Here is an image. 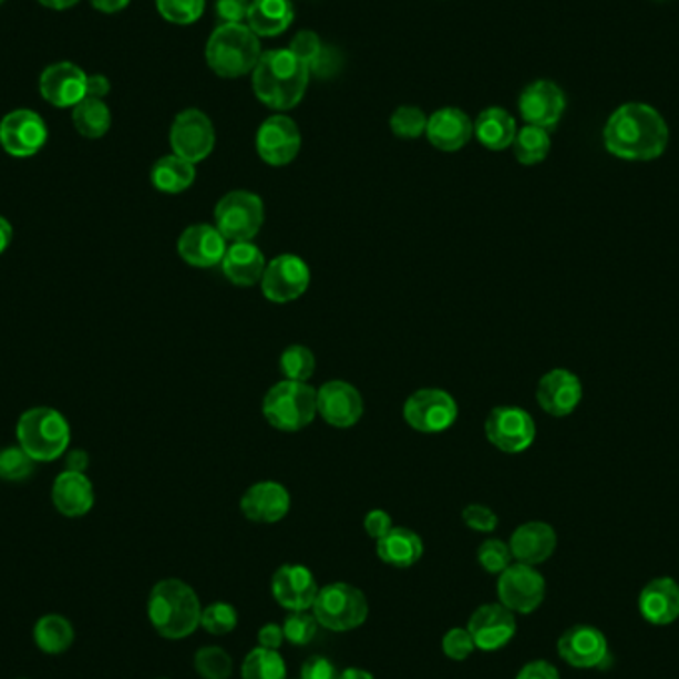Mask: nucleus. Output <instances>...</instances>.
I'll return each mask as SVG.
<instances>
[{
	"label": "nucleus",
	"instance_id": "obj_50",
	"mask_svg": "<svg viewBox=\"0 0 679 679\" xmlns=\"http://www.w3.org/2000/svg\"><path fill=\"white\" fill-rule=\"evenodd\" d=\"M253 0H217L215 10L223 24H245Z\"/></svg>",
	"mask_w": 679,
	"mask_h": 679
},
{
	"label": "nucleus",
	"instance_id": "obj_41",
	"mask_svg": "<svg viewBox=\"0 0 679 679\" xmlns=\"http://www.w3.org/2000/svg\"><path fill=\"white\" fill-rule=\"evenodd\" d=\"M163 19L172 24L187 27L202 19L205 12V0H155Z\"/></svg>",
	"mask_w": 679,
	"mask_h": 679
},
{
	"label": "nucleus",
	"instance_id": "obj_33",
	"mask_svg": "<svg viewBox=\"0 0 679 679\" xmlns=\"http://www.w3.org/2000/svg\"><path fill=\"white\" fill-rule=\"evenodd\" d=\"M197 169L195 163L183 160L179 155H165L152 167V185L157 192L167 195L187 192L195 183Z\"/></svg>",
	"mask_w": 679,
	"mask_h": 679
},
{
	"label": "nucleus",
	"instance_id": "obj_25",
	"mask_svg": "<svg viewBox=\"0 0 679 679\" xmlns=\"http://www.w3.org/2000/svg\"><path fill=\"white\" fill-rule=\"evenodd\" d=\"M425 135L435 150L453 154L470 144L473 122L460 107H441L428 117Z\"/></svg>",
	"mask_w": 679,
	"mask_h": 679
},
{
	"label": "nucleus",
	"instance_id": "obj_60",
	"mask_svg": "<svg viewBox=\"0 0 679 679\" xmlns=\"http://www.w3.org/2000/svg\"><path fill=\"white\" fill-rule=\"evenodd\" d=\"M40 4H44L47 9L64 10L78 4V0H39Z\"/></svg>",
	"mask_w": 679,
	"mask_h": 679
},
{
	"label": "nucleus",
	"instance_id": "obj_24",
	"mask_svg": "<svg viewBox=\"0 0 679 679\" xmlns=\"http://www.w3.org/2000/svg\"><path fill=\"white\" fill-rule=\"evenodd\" d=\"M88 74L72 62H56L40 76V94L56 107H74L86 97Z\"/></svg>",
	"mask_w": 679,
	"mask_h": 679
},
{
	"label": "nucleus",
	"instance_id": "obj_16",
	"mask_svg": "<svg viewBox=\"0 0 679 679\" xmlns=\"http://www.w3.org/2000/svg\"><path fill=\"white\" fill-rule=\"evenodd\" d=\"M49 140V127L37 112L14 110L0 122V144L12 157H32Z\"/></svg>",
	"mask_w": 679,
	"mask_h": 679
},
{
	"label": "nucleus",
	"instance_id": "obj_49",
	"mask_svg": "<svg viewBox=\"0 0 679 679\" xmlns=\"http://www.w3.org/2000/svg\"><path fill=\"white\" fill-rule=\"evenodd\" d=\"M322 47L325 44H322V40H320L316 32H312V30H300L297 37L292 39V42H290L288 50L310 66V62L318 56V52L322 50Z\"/></svg>",
	"mask_w": 679,
	"mask_h": 679
},
{
	"label": "nucleus",
	"instance_id": "obj_7",
	"mask_svg": "<svg viewBox=\"0 0 679 679\" xmlns=\"http://www.w3.org/2000/svg\"><path fill=\"white\" fill-rule=\"evenodd\" d=\"M310 613L326 630L350 631L366 623L370 606L360 588L352 584L332 583L318 590Z\"/></svg>",
	"mask_w": 679,
	"mask_h": 679
},
{
	"label": "nucleus",
	"instance_id": "obj_18",
	"mask_svg": "<svg viewBox=\"0 0 679 679\" xmlns=\"http://www.w3.org/2000/svg\"><path fill=\"white\" fill-rule=\"evenodd\" d=\"M565 110V92L551 80H536L518 96V112L526 125H536L546 132L558 125Z\"/></svg>",
	"mask_w": 679,
	"mask_h": 679
},
{
	"label": "nucleus",
	"instance_id": "obj_19",
	"mask_svg": "<svg viewBox=\"0 0 679 679\" xmlns=\"http://www.w3.org/2000/svg\"><path fill=\"white\" fill-rule=\"evenodd\" d=\"M229 240L223 237L215 223H195L183 230L177 239V253L183 263L195 268L220 267Z\"/></svg>",
	"mask_w": 679,
	"mask_h": 679
},
{
	"label": "nucleus",
	"instance_id": "obj_28",
	"mask_svg": "<svg viewBox=\"0 0 679 679\" xmlns=\"http://www.w3.org/2000/svg\"><path fill=\"white\" fill-rule=\"evenodd\" d=\"M267 263L265 253L253 240H243V243H230L220 268L223 275L235 287L249 288L260 285Z\"/></svg>",
	"mask_w": 679,
	"mask_h": 679
},
{
	"label": "nucleus",
	"instance_id": "obj_56",
	"mask_svg": "<svg viewBox=\"0 0 679 679\" xmlns=\"http://www.w3.org/2000/svg\"><path fill=\"white\" fill-rule=\"evenodd\" d=\"M88 453L84 450H74L68 453L66 467L68 471H78V473H84L88 467Z\"/></svg>",
	"mask_w": 679,
	"mask_h": 679
},
{
	"label": "nucleus",
	"instance_id": "obj_38",
	"mask_svg": "<svg viewBox=\"0 0 679 679\" xmlns=\"http://www.w3.org/2000/svg\"><path fill=\"white\" fill-rule=\"evenodd\" d=\"M278 370L282 373V380L290 382H308L316 370L315 352L302 344H292L285 348V352L278 358Z\"/></svg>",
	"mask_w": 679,
	"mask_h": 679
},
{
	"label": "nucleus",
	"instance_id": "obj_22",
	"mask_svg": "<svg viewBox=\"0 0 679 679\" xmlns=\"http://www.w3.org/2000/svg\"><path fill=\"white\" fill-rule=\"evenodd\" d=\"M536 402L553 418H566L583 402V383L565 368L546 372L536 385Z\"/></svg>",
	"mask_w": 679,
	"mask_h": 679
},
{
	"label": "nucleus",
	"instance_id": "obj_9",
	"mask_svg": "<svg viewBox=\"0 0 679 679\" xmlns=\"http://www.w3.org/2000/svg\"><path fill=\"white\" fill-rule=\"evenodd\" d=\"M460 418L455 398L441 388H423L403 403V420L420 433L435 435L450 430Z\"/></svg>",
	"mask_w": 679,
	"mask_h": 679
},
{
	"label": "nucleus",
	"instance_id": "obj_59",
	"mask_svg": "<svg viewBox=\"0 0 679 679\" xmlns=\"http://www.w3.org/2000/svg\"><path fill=\"white\" fill-rule=\"evenodd\" d=\"M340 679H375L370 671L360 670V668H348L340 671Z\"/></svg>",
	"mask_w": 679,
	"mask_h": 679
},
{
	"label": "nucleus",
	"instance_id": "obj_57",
	"mask_svg": "<svg viewBox=\"0 0 679 679\" xmlns=\"http://www.w3.org/2000/svg\"><path fill=\"white\" fill-rule=\"evenodd\" d=\"M90 4H92L94 9L100 10V12L114 14V12L124 10L125 7L130 4V0H90Z\"/></svg>",
	"mask_w": 679,
	"mask_h": 679
},
{
	"label": "nucleus",
	"instance_id": "obj_34",
	"mask_svg": "<svg viewBox=\"0 0 679 679\" xmlns=\"http://www.w3.org/2000/svg\"><path fill=\"white\" fill-rule=\"evenodd\" d=\"M72 122L80 134L90 140L104 137L112 125V114L104 100L97 97H84L72 110Z\"/></svg>",
	"mask_w": 679,
	"mask_h": 679
},
{
	"label": "nucleus",
	"instance_id": "obj_54",
	"mask_svg": "<svg viewBox=\"0 0 679 679\" xmlns=\"http://www.w3.org/2000/svg\"><path fill=\"white\" fill-rule=\"evenodd\" d=\"M257 638H259L260 648L278 651V648L285 641V631H282V626H278V624H267V626L260 628Z\"/></svg>",
	"mask_w": 679,
	"mask_h": 679
},
{
	"label": "nucleus",
	"instance_id": "obj_44",
	"mask_svg": "<svg viewBox=\"0 0 679 679\" xmlns=\"http://www.w3.org/2000/svg\"><path fill=\"white\" fill-rule=\"evenodd\" d=\"M37 461L30 457L22 447L0 450V479L4 481H24L34 473Z\"/></svg>",
	"mask_w": 679,
	"mask_h": 679
},
{
	"label": "nucleus",
	"instance_id": "obj_43",
	"mask_svg": "<svg viewBox=\"0 0 679 679\" xmlns=\"http://www.w3.org/2000/svg\"><path fill=\"white\" fill-rule=\"evenodd\" d=\"M237 623H239V614L230 604L215 603L203 608L202 628L213 636H227L237 628Z\"/></svg>",
	"mask_w": 679,
	"mask_h": 679
},
{
	"label": "nucleus",
	"instance_id": "obj_4",
	"mask_svg": "<svg viewBox=\"0 0 679 679\" xmlns=\"http://www.w3.org/2000/svg\"><path fill=\"white\" fill-rule=\"evenodd\" d=\"M260 56V39L247 24H220L213 30L205 49L207 66L227 80L253 74Z\"/></svg>",
	"mask_w": 679,
	"mask_h": 679
},
{
	"label": "nucleus",
	"instance_id": "obj_6",
	"mask_svg": "<svg viewBox=\"0 0 679 679\" xmlns=\"http://www.w3.org/2000/svg\"><path fill=\"white\" fill-rule=\"evenodd\" d=\"M19 445L34 461H54L68 450L70 425L52 408H34L22 413L17 425Z\"/></svg>",
	"mask_w": 679,
	"mask_h": 679
},
{
	"label": "nucleus",
	"instance_id": "obj_45",
	"mask_svg": "<svg viewBox=\"0 0 679 679\" xmlns=\"http://www.w3.org/2000/svg\"><path fill=\"white\" fill-rule=\"evenodd\" d=\"M318 626L320 624L316 623L315 614L308 613V610L307 613H290L282 624L285 640L295 644V646H307L315 640Z\"/></svg>",
	"mask_w": 679,
	"mask_h": 679
},
{
	"label": "nucleus",
	"instance_id": "obj_39",
	"mask_svg": "<svg viewBox=\"0 0 679 679\" xmlns=\"http://www.w3.org/2000/svg\"><path fill=\"white\" fill-rule=\"evenodd\" d=\"M428 117L418 105H400L390 117V130L400 140H418L425 135Z\"/></svg>",
	"mask_w": 679,
	"mask_h": 679
},
{
	"label": "nucleus",
	"instance_id": "obj_17",
	"mask_svg": "<svg viewBox=\"0 0 679 679\" xmlns=\"http://www.w3.org/2000/svg\"><path fill=\"white\" fill-rule=\"evenodd\" d=\"M558 656L576 670H594L610 660L608 640L603 630L578 624L558 638Z\"/></svg>",
	"mask_w": 679,
	"mask_h": 679
},
{
	"label": "nucleus",
	"instance_id": "obj_21",
	"mask_svg": "<svg viewBox=\"0 0 679 679\" xmlns=\"http://www.w3.org/2000/svg\"><path fill=\"white\" fill-rule=\"evenodd\" d=\"M318 590L315 575L302 565H282L270 580L272 598L290 613L312 610Z\"/></svg>",
	"mask_w": 679,
	"mask_h": 679
},
{
	"label": "nucleus",
	"instance_id": "obj_26",
	"mask_svg": "<svg viewBox=\"0 0 679 679\" xmlns=\"http://www.w3.org/2000/svg\"><path fill=\"white\" fill-rule=\"evenodd\" d=\"M556 543L558 538H556V531L553 526L543 521H531V523L518 526L517 531L511 535L508 546H511L515 563L536 566L543 565L555 555Z\"/></svg>",
	"mask_w": 679,
	"mask_h": 679
},
{
	"label": "nucleus",
	"instance_id": "obj_31",
	"mask_svg": "<svg viewBox=\"0 0 679 679\" xmlns=\"http://www.w3.org/2000/svg\"><path fill=\"white\" fill-rule=\"evenodd\" d=\"M375 553L380 560L393 568H410L423 556V541L418 533L405 526H393L388 535L375 541Z\"/></svg>",
	"mask_w": 679,
	"mask_h": 679
},
{
	"label": "nucleus",
	"instance_id": "obj_32",
	"mask_svg": "<svg viewBox=\"0 0 679 679\" xmlns=\"http://www.w3.org/2000/svg\"><path fill=\"white\" fill-rule=\"evenodd\" d=\"M295 20V7L290 0H253L247 27L259 39H272L282 34Z\"/></svg>",
	"mask_w": 679,
	"mask_h": 679
},
{
	"label": "nucleus",
	"instance_id": "obj_40",
	"mask_svg": "<svg viewBox=\"0 0 679 679\" xmlns=\"http://www.w3.org/2000/svg\"><path fill=\"white\" fill-rule=\"evenodd\" d=\"M195 671L202 679H229L233 660L219 646H205L195 654Z\"/></svg>",
	"mask_w": 679,
	"mask_h": 679
},
{
	"label": "nucleus",
	"instance_id": "obj_51",
	"mask_svg": "<svg viewBox=\"0 0 679 679\" xmlns=\"http://www.w3.org/2000/svg\"><path fill=\"white\" fill-rule=\"evenodd\" d=\"M300 679H340V671L325 656H312L302 663Z\"/></svg>",
	"mask_w": 679,
	"mask_h": 679
},
{
	"label": "nucleus",
	"instance_id": "obj_1",
	"mask_svg": "<svg viewBox=\"0 0 679 679\" xmlns=\"http://www.w3.org/2000/svg\"><path fill=\"white\" fill-rule=\"evenodd\" d=\"M670 142L666 120L651 105L631 102L614 112L604 125L606 150L624 162L658 160Z\"/></svg>",
	"mask_w": 679,
	"mask_h": 679
},
{
	"label": "nucleus",
	"instance_id": "obj_47",
	"mask_svg": "<svg viewBox=\"0 0 679 679\" xmlns=\"http://www.w3.org/2000/svg\"><path fill=\"white\" fill-rule=\"evenodd\" d=\"M308 68H310V76L330 80L342 70V52L335 47H322Z\"/></svg>",
	"mask_w": 679,
	"mask_h": 679
},
{
	"label": "nucleus",
	"instance_id": "obj_36",
	"mask_svg": "<svg viewBox=\"0 0 679 679\" xmlns=\"http://www.w3.org/2000/svg\"><path fill=\"white\" fill-rule=\"evenodd\" d=\"M511 147L518 163L536 165V163L545 162L551 154V135L543 127L525 125L518 130Z\"/></svg>",
	"mask_w": 679,
	"mask_h": 679
},
{
	"label": "nucleus",
	"instance_id": "obj_52",
	"mask_svg": "<svg viewBox=\"0 0 679 679\" xmlns=\"http://www.w3.org/2000/svg\"><path fill=\"white\" fill-rule=\"evenodd\" d=\"M393 528L392 517L390 513H385L382 508H373L364 518L366 535L373 538V541H380L382 536L388 535Z\"/></svg>",
	"mask_w": 679,
	"mask_h": 679
},
{
	"label": "nucleus",
	"instance_id": "obj_55",
	"mask_svg": "<svg viewBox=\"0 0 679 679\" xmlns=\"http://www.w3.org/2000/svg\"><path fill=\"white\" fill-rule=\"evenodd\" d=\"M110 90H112V84H110V80H107L104 74H92V76H88V97H97V100H104V97L110 94Z\"/></svg>",
	"mask_w": 679,
	"mask_h": 679
},
{
	"label": "nucleus",
	"instance_id": "obj_20",
	"mask_svg": "<svg viewBox=\"0 0 679 679\" xmlns=\"http://www.w3.org/2000/svg\"><path fill=\"white\" fill-rule=\"evenodd\" d=\"M477 650L497 651L517 634V618L503 604H485L471 614L467 624Z\"/></svg>",
	"mask_w": 679,
	"mask_h": 679
},
{
	"label": "nucleus",
	"instance_id": "obj_15",
	"mask_svg": "<svg viewBox=\"0 0 679 679\" xmlns=\"http://www.w3.org/2000/svg\"><path fill=\"white\" fill-rule=\"evenodd\" d=\"M318 415L332 428H354L364 415V398L358 388L344 380H330L316 390Z\"/></svg>",
	"mask_w": 679,
	"mask_h": 679
},
{
	"label": "nucleus",
	"instance_id": "obj_3",
	"mask_svg": "<svg viewBox=\"0 0 679 679\" xmlns=\"http://www.w3.org/2000/svg\"><path fill=\"white\" fill-rule=\"evenodd\" d=\"M202 603L192 586L177 578H165L154 586L147 616L155 631L167 640L189 638L202 626Z\"/></svg>",
	"mask_w": 679,
	"mask_h": 679
},
{
	"label": "nucleus",
	"instance_id": "obj_8",
	"mask_svg": "<svg viewBox=\"0 0 679 679\" xmlns=\"http://www.w3.org/2000/svg\"><path fill=\"white\" fill-rule=\"evenodd\" d=\"M215 227L229 243L253 240L265 225V203L257 193L235 189L215 205Z\"/></svg>",
	"mask_w": 679,
	"mask_h": 679
},
{
	"label": "nucleus",
	"instance_id": "obj_61",
	"mask_svg": "<svg viewBox=\"0 0 679 679\" xmlns=\"http://www.w3.org/2000/svg\"><path fill=\"white\" fill-rule=\"evenodd\" d=\"M2 2H4V0H0V4H2Z\"/></svg>",
	"mask_w": 679,
	"mask_h": 679
},
{
	"label": "nucleus",
	"instance_id": "obj_5",
	"mask_svg": "<svg viewBox=\"0 0 679 679\" xmlns=\"http://www.w3.org/2000/svg\"><path fill=\"white\" fill-rule=\"evenodd\" d=\"M263 415L275 430L297 433L308 428L316 415V388L308 382L280 380L263 398Z\"/></svg>",
	"mask_w": 679,
	"mask_h": 679
},
{
	"label": "nucleus",
	"instance_id": "obj_12",
	"mask_svg": "<svg viewBox=\"0 0 679 679\" xmlns=\"http://www.w3.org/2000/svg\"><path fill=\"white\" fill-rule=\"evenodd\" d=\"M485 435L493 447L508 455L528 450L536 438L533 415L517 405H498L485 420Z\"/></svg>",
	"mask_w": 679,
	"mask_h": 679
},
{
	"label": "nucleus",
	"instance_id": "obj_46",
	"mask_svg": "<svg viewBox=\"0 0 679 679\" xmlns=\"http://www.w3.org/2000/svg\"><path fill=\"white\" fill-rule=\"evenodd\" d=\"M441 648L450 660L455 661L467 660L471 654L477 650L467 628H451L450 631H445V636L441 640Z\"/></svg>",
	"mask_w": 679,
	"mask_h": 679
},
{
	"label": "nucleus",
	"instance_id": "obj_58",
	"mask_svg": "<svg viewBox=\"0 0 679 679\" xmlns=\"http://www.w3.org/2000/svg\"><path fill=\"white\" fill-rule=\"evenodd\" d=\"M12 243V225L4 217H0V255L9 249Z\"/></svg>",
	"mask_w": 679,
	"mask_h": 679
},
{
	"label": "nucleus",
	"instance_id": "obj_42",
	"mask_svg": "<svg viewBox=\"0 0 679 679\" xmlns=\"http://www.w3.org/2000/svg\"><path fill=\"white\" fill-rule=\"evenodd\" d=\"M513 560L515 558L511 553V546L498 538H488L477 548V563L483 570H487L488 575H501L513 565Z\"/></svg>",
	"mask_w": 679,
	"mask_h": 679
},
{
	"label": "nucleus",
	"instance_id": "obj_14",
	"mask_svg": "<svg viewBox=\"0 0 679 679\" xmlns=\"http://www.w3.org/2000/svg\"><path fill=\"white\" fill-rule=\"evenodd\" d=\"M255 147L260 160L270 167H285L295 162L302 147L297 122L285 114L270 115L257 130Z\"/></svg>",
	"mask_w": 679,
	"mask_h": 679
},
{
	"label": "nucleus",
	"instance_id": "obj_11",
	"mask_svg": "<svg viewBox=\"0 0 679 679\" xmlns=\"http://www.w3.org/2000/svg\"><path fill=\"white\" fill-rule=\"evenodd\" d=\"M310 267L307 260L292 253L270 259L260 278L263 297L275 305H288L302 297L310 287Z\"/></svg>",
	"mask_w": 679,
	"mask_h": 679
},
{
	"label": "nucleus",
	"instance_id": "obj_23",
	"mask_svg": "<svg viewBox=\"0 0 679 679\" xmlns=\"http://www.w3.org/2000/svg\"><path fill=\"white\" fill-rule=\"evenodd\" d=\"M290 493L278 481H259L253 483L240 497V513L250 523L259 525H272L287 517L290 511Z\"/></svg>",
	"mask_w": 679,
	"mask_h": 679
},
{
	"label": "nucleus",
	"instance_id": "obj_27",
	"mask_svg": "<svg viewBox=\"0 0 679 679\" xmlns=\"http://www.w3.org/2000/svg\"><path fill=\"white\" fill-rule=\"evenodd\" d=\"M641 618L654 626H670L679 618V584L670 576L654 578L638 598Z\"/></svg>",
	"mask_w": 679,
	"mask_h": 679
},
{
	"label": "nucleus",
	"instance_id": "obj_29",
	"mask_svg": "<svg viewBox=\"0 0 679 679\" xmlns=\"http://www.w3.org/2000/svg\"><path fill=\"white\" fill-rule=\"evenodd\" d=\"M52 501L58 513L64 517H84L94 507V487L84 473L64 471L58 475L52 487Z\"/></svg>",
	"mask_w": 679,
	"mask_h": 679
},
{
	"label": "nucleus",
	"instance_id": "obj_2",
	"mask_svg": "<svg viewBox=\"0 0 679 679\" xmlns=\"http://www.w3.org/2000/svg\"><path fill=\"white\" fill-rule=\"evenodd\" d=\"M310 68L290 50L263 52L253 70V92L260 104L278 114L297 107L307 94Z\"/></svg>",
	"mask_w": 679,
	"mask_h": 679
},
{
	"label": "nucleus",
	"instance_id": "obj_10",
	"mask_svg": "<svg viewBox=\"0 0 679 679\" xmlns=\"http://www.w3.org/2000/svg\"><path fill=\"white\" fill-rule=\"evenodd\" d=\"M169 144L173 154L179 155L183 160L195 165L205 162L217 144L215 125L210 122L209 115L197 107L183 110L182 114L175 115L169 130Z\"/></svg>",
	"mask_w": 679,
	"mask_h": 679
},
{
	"label": "nucleus",
	"instance_id": "obj_37",
	"mask_svg": "<svg viewBox=\"0 0 679 679\" xmlns=\"http://www.w3.org/2000/svg\"><path fill=\"white\" fill-rule=\"evenodd\" d=\"M243 679H287V663L277 650L255 648L240 666Z\"/></svg>",
	"mask_w": 679,
	"mask_h": 679
},
{
	"label": "nucleus",
	"instance_id": "obj_35",
	"mask_svg": "<svg viewBox=\"0 0 679 679\" xmlns=\"http://www.w3.org/2000/svg\"><path fill=\"white\" fill-rule=\"evenodd\" d=\"M34 640L44 654H64L74 641V628L64 616L49 614L34 626Z\"/></svg>",
	"mask_w": 679,
	"mask_h": 679
},
{
	"label": "nucleus",
	"instance_id": "obj_53",
	"mask_svg": "<svg viewBox=\"0 0 679 679\" xmlns=\"http://www.w3.org/2000/svg\"><path fill=\"white\" fill-rule=\"evenodd\" d=\"M517 679H560V673L551 661L535 660L523 666Z\"/></svg>",
	"mask_w": 679,
	"mask_h": 679
},
{
	"label": "nucleus",
	"instance_id": "obj_13",
	"mask_svg": "<svg viewBox=\"0 0 679 679\" xmlns=\"http://www.w3.org/2000/svg\"><path fill=\"white\" fill-rule=\"evenodd\" d=\"M497 596L498 603L513 614L535 613L545 600V576L535 566L513 563L498 575Z\"/></svg>",
	"mask_w": 679,
	"mask_h": 679
},
{
	"label": "nucleus",
	"instance_id": "obj_48",
	"mask_svg": "<svg viewBox=\"0 0 679 679\" xmlns=\"http://www.w3.org/2000/svg\"><path fill=\"white\" fill-rule=\"evenodd\" d=\"M461 518L475 533H493L498 526L497 513L485 505H467L463 508Z\"/></svg>",
	"mask_w": 679,
	"mask_h": 679
},
{
	"label": "nucleus",
	"instance_id": "obj_30",
	"mask_svg": "<svg viewBox=\"0 0 679 679\" xmlns=\"http://www.w3.org/2000/svg\"><path fill=\"white\" fill-rule=\"evenodd\" d=\"M518 127L515 117L508 114L505 107H487L477 115L473 122V135L479 144L487 147L488 152H503L515 142Z\"/></svg>",
	"mask_w": 679,
	"mask_h": 679
}]
</instances>
